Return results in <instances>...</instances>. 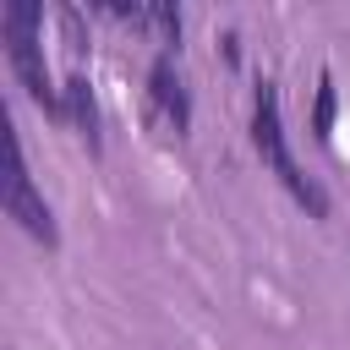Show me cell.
I'll return each mask as SVG.
<instances>
[{"mask_svg":"<svg viewBox=\"0 0 350 350\" xmlns=\"http://www.w3.org/2000/svg\"><path fill=\"white\" fill-rule=\"evenodd\" d=\"M148 104H153V120L164 131H175V137L191 131V93L180 82V66H175L170 49H159L153 66H148Z\"/></svg>","mask_w":350,"mask_h":350,"instance_id":"277c9868","label":"cell"},{"mask_svg":"<svg viewBox=\"0 0 350 350\" xmlns=\"http://www.w3.org/2000/svg\"><path fill=\"white\" fill-rule=\"evenodd\" d=\"M104 11L131 22V27H148L159 38V49H170V55L180 49V5H120V0H109Z\"/></svg>","mask_w":350,"mask_h":350,"instance_id":"5b68a950","label":"cell"},{"mask_svg":"<svg viewBox=\"0 0 350 350\" xmlns=\"http://www.w3.org/2000/svg\"><path fill=\"white\" fill-rule=\"evenodd\" d=\"M60 104H66V120L77 126V137L88 142V153H98L104 142H98V104H93V82L82 77V71H71L66 82H60Z\"/></svg>","mask_w":350,"mask_h":350,"instance_id":"8992f818","label":"cell"},{"mask_svg":"<svg viewBox=\"0 0 350 350\" xmlns=\"http://www.w3.org/2000/svg\"><path fill=\"white\" fill-rule=\"evenodd\" d=\"M0 208H5V219H16V224L38 241V246H60V224H55L49 202L38 197V186H33V175H27L22 137L11 131V120H5V175H0Z\"/></svg>","mask_w":350,"mask_h":350,"instance_id":"3957f363","label":"cell"},{"mask_svg":"<svg viewBox=\"0 0 350 350\" xmlns=\"http://www.w3.org/2000/svg\"><path fill=\"white\" fill-rule=\"evenodd\" d=\"M252 142H257L262 164L279 175V186H284L312 219H328L323 186H317V180L295 164V153H290V137H284V120H279V93H273V82H257V98H252Z\"/></svg>","mask_w":350,"mask_h":350,"instance_id":"7a4b0ae2","label":"cell"},{"mask_svg":"<svg viewBox=\"0 0 350 350\" xmlns=\"http://www.w3.org/2000/svg\"><path fill=\"white\" fill-rule=\"evenodd\" d=\"M0 38H5V60H11V77L22 82V93H27L49 120H66L60 88H55L49 60H44V5L11 0V5L0 11Z\"/></svg>","mask_w":350,"mask_h":350,"instance_id":"6da1fadb","label":"cell"},{"mask_svg":"<svg viewBox=\"0 0 350 350\" xmlns=\"http://www.w3.org/2000/svg\"><path fill=\"white\" fill-rule=\"evenodd\" d=\"M334 104H339V93H334V71H323V77H317V104H312V137H317V142L334 137Z\"/></svg>","mask_w":350,"mask_h":350,"instance_id":"52a82bcc","label":"cell"}]
</instances>
